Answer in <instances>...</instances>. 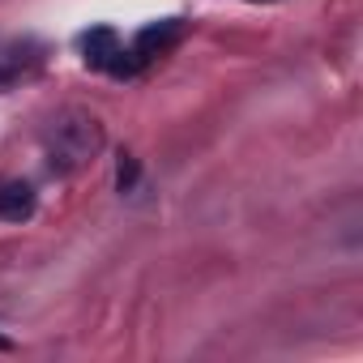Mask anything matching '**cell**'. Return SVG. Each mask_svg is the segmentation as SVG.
<instances>
[{
    "label": "cell",
    "instance_id": "6da1fadb",
    "mask_svg": "<svg viewBox=\"0 0 363 363\" xmlns=\"http://www.w3.org/2000/svg\"><path fill=\"white\" fill-rule=\"evenodd\" d=\"M30 214H35V189L30 184H5L0 189V218L22 223Z\"/></svg>",
    "mask_w": 363,
    "mask_h": 363
},
{
    "label": "cell",
    "instance_id": "7a4b0ae2",
    "mask_svg": "<svg viewBox=\"0 0 363 363\" xmlns=\"http://www.w3.org/2000/svg\"><path fill=\"white\" fill-rule=\"evenodd\" d=\"M82 48H86V60H90V69H107V60L116 56V30H107V26H94L86 39H82Z\"/></svg>",
    "mask_w": 363,
    "mask_h": 363
},
{
    "label": "cell",
    "instance_id": "3957f363",
    "mask_svg": "<svg viewBox=\"0 0 363 363\" xmlns=\"http://www.w3.org/2000/svg\"><path fill=\"white\" fill-rule=\"evenodd\" d=\"M179 35V22L175 18H167V22H154V26H145L141 35H137V56H154V52H162L171 39Z\"/></svg>",
    "mask_w": 363,
    "mask_h": 363
},
{
    "label": "cell",
    "instance_id": "277c9868",
    "mask_svg": "<svg viewBox=\"0 0 363 363\" xmlns=\"http://www.w3.org/2000/svg\"><path fill=\"white\" fill-rule=\"evenodd\" d=\"M137 175H141L137 158H133V154H124V158H120V167H116V189H120V193H133V184H137Z\"/></svg>",
    "mask_w": 363,
    "mask_h": 363
},
{
    "label": "cell",
    "instance_id": "5b68a950",
    "mask_svg": "<svg viewBox=\"0 0 363 363\" xmlns=\"http://www.w3.org/2000/svg\"><path fill=\"white\" fill-rule=\"evenodd\" d=\"M137 60H141L137 52H120V48H116V56L107 60V69H111L116 77H133V73H137Z\"/></svg>",
    "mask_w": 363,
    "mask_h": 363
},
{
    "label": "cell",
    "instance_id": "8992f818",
    "mask_svg": "<svg viewBox=\"0 0 363 363\" xmlns=\"http://www.w3.org/2000/svg\"><path fill=\"white\" fill-rule=\"evenodd\" d=\"M5 350H13V342H9V337H0V354H5Z\"/></svg>",
    "mask_w": 363,
    "mask_h": 363
},
{
    "label": "cell",
    "instance_id": "52a82bcc",
    "mask_svg": "<svg viewBox=\"0 0 363 363\" xmlns=\"http://www.w3.org/2000/svg\"><path fill=\"white\" fill-rule=\"evenodd\" d=\"M9 77H13V73H9V69H0V82H9Z\"/></svg>",
    "mask_w": 363,
    "mask_h": 363
}]
</instances>
